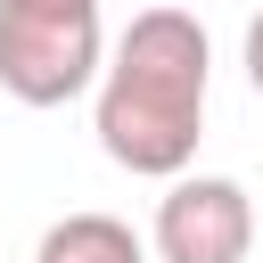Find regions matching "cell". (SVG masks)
I'll list each match as a JSON object with an SVG mask.
<instances>
[{
    "label": "cell",
    "mask_w": 263,
    "mask_h": 263,
    "mask_svg": "<svg viewBox=\"0 0 263 263\" xmlns=\"http://www.w3.org/2000/svg\"><path fill=\"white\" fill-rule=\"evenodd\" d=\"M205 74H214V41L189 8H140L107 66H99V148L140 173V181H173L197 164L205 140Z\"/></svg>",
    "instance_id": "1"
},
{
    "label": "cell",
    "mask_w": 263,
    "mask_h": 263,
    "mask_svg": "<svg viewBox=\"0 0 263 263\" xmlns=\"http://www.w3.org/2000/svg\"><path fill=\"white\" fill-rule=\"evenodd\" d=\"M99 0H0V90L16 107H66L99 82Z\"/></svg>",
    "instance_id": "2"
},
{
    "label": "cell",
    "mask_w": 263,
    "mask_h": 263,
    "mask_svg": "<svg viewBox=\"0 0 263 263\" xmlns=\"http://www.w3.org/2000/svg\"><path fill=\"white\" fill-rule=\"evenodd\" d=\"M148 247L164 263H247L255 247V197L230 173H173L156 197Z\"/></svg>",
    "instance_id": "3"
},
{
    "label": "cell",
    "mask_w": 263,
    "mask_h": 263,
    "mask_svg": "<svg viewBox=\"0 0 263 263\" xmlns=\"http://www.w3.org/2000/svg\"><path fill=\"white\" fill-rule=\"evenodd\" d=\"M33 263H148V247H140V230L115 222V214H66V222L41 230Z\"/></svg>",
    "instance_id": "4"
},
{
    "label": "cell",
    "mask_w": 263,
    "mask_h": 263,
    "mask_svg": "<svg viewBox=\"0 0 263 263\" xmlns=\"http://www.w3.org/2000/svg\"><path fill=\"white\" fill-rule=\"evenodd\" d=\"M247 82H255V90H263V16H255V25H247Z\"/></svg>",
    "instance_id": "5"
}]
</instances>
